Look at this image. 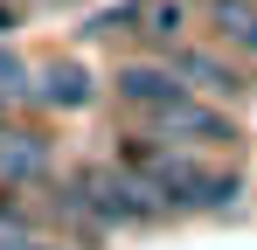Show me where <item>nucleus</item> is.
<instances>
[{
    "mask_svg": "<svg viewBox=\"0 0 257 250\" xmlns=\"http://www.w3.org/2000/svg\"><path fill=\"white\" fill-rule=\"evenodd\" d=\"M84 195H90V208H97V222H153L160 208H167V195L146 181V174H90L84 181Z\"/></svg>",
    "mask_w": 257,
    "mask_h": 250,
    "instance_id": "1",
    "label": "nucleus"
},
{
    "mask_svg": "<svg viewBox=\"0 0 257 250\" xmlns=\"http://www.w3.org/2000/svg\"><path fill=\"white\" fill-rule=\"evenodd\" d=\"M153 118H160V132H167V139H236V132H229V118H222V111H209V104H195L188 90H181L174 104H160Z\"/></svg>",
    "mask_w": 257,
    "mask_h": 250,
    "instance_id": "2",
    "label": "nucleus"
},
{
    "mask_svg": "<svg viewBox=\"0 0 257 250\" xmlns=\"http://www.w3.org/2000/svg\"><path fill=\"white\" fill-rule=\"evenodd\" d=\"M118 97L160 111V104L181 97V70H174V63H167V70H160V63H125V70H118Z\"/></svg>",
    "mask_w": 257,
    "mask_h": 250,
    "instance_id": "3",
    "label": "nucleus"
},
{
    "mask_svg": "<svg viewBox=\"0 0 257 250\" xmlns=\"http://www.w3.org/2000/svg\"><path fill=\"white\" fill-rule=\"evenodd\" d=\"M90 97H97V90H90V70H84V63H49V70H42V104L84 111Z\"/></svg>",
    "mask_w": 257,
    "mask_h": 250,
    "instance_id": "4",
    "label": "nucleus"
},
{
    "mask_svg": "<svg viewBox=\"0 0 257 250\" xmlns=\"http://www.w3.org/2000/svg\"><path fill=\"white\" fill-rule=\"evenodd\" d=\"M42 167H49V146L35 132H0V174L7 181H35Z\"/></svg>",
    "mask_w": 257,
    "mask_h": 250,
    "instance_id": "5",
    "label": "nucleus"
},
{
    "mask_svg": "<svg viewBox=\"0 0 257 250\" xmlns=\"http://www.w3.org/2000/svg\"><path fill=\"white\" fill-rule=\"evenodd\" d=\"M174 70H181L188 83H202V90H215V97H229V90H236V70H222V63L202 56V49H181V56H174Z\"/></svg>",
    "mask_w": 257,
    "mask_h": 250,
    "instance_id": "6",
    "label": "nucleus"
},
{
    "mask_svg": "<svg viewBox=\"0 0 257 250\" xmlns=\"http://www.w3.org/2000/svg\"><path fill=\"white\" fill-rule=\"evenodd\" d=\"M215 21H222V42H236V49L257 56V7L250 0H215Z\"/></svg>",
    "mask_w": 257,
    "mask_h": 250,
    "instance_id": "7",
    "label": "nucleus"
},
{
    "mask_svg": "<svg viewBox=\"0 0 257 250\" xmlns=\"http://www.w3.org/2000/svg\"><path fill=\"white\" fill-rule=\"evenodd\" d=\"M132 21H146V7H139V0H118V7H97V14H90L84 35H125Z\"/></svg>",
    "mask_w": 257,
    "mask_h": 250,
    "instance_id": "8",
    "label": "nucleus"
},
{
    "mask_svg": "<svg viewBox=\"0 0 257 250\" xmlns=\"http://www.w3.org/2000/svg\"><path fill=\"white\" fill-rule=\"evenodd\" d=\"M181 28H188V7H181V0H153V7H146V35L153 42H174Z\"/></svg>",
    "mask_w": 257,
    "mask_h": 250,
    "instance_id": "9",
    "label": "nucleus"
},
{
    "mask_svg": "<svg viewBox=\"0 0 257 250\" xmlns=\"http://www.w3.org/2000/svg\"><path fill=\"white\" fill-rule=\"evenodd\" d=\"M0 90H14V97L28 90V63H21L14 49H0Z\"/></svg>",
    "mask_w": 257,
    "mask_h": 250,
    "instance_id": "10",
    "label": "nucleus"
},
{
    "mask_svg": "<svg viewBox=\"0 0 257 250\" xmlns=\"http://www.w3.org/2000/svg\"><path fill=\"white\" fill-rule=\"evenodd\" d=\"M0 243H21V215L14 208H0Z\"/></svg>",
    "mask_w": 257,
    "mask_h": 250,
    "instance_id": "11",
    "label": "nucleus"
},
{
    "mask_svg": "<svg viewBox=\"0 0 257 250\" xmlns=\"http://www.w3.org/2000/svg\"><path fill=\"white\" fill-rule=\"evenodd\" d=\"M0 28H14V21H7V14H0Z\"/></svg>",
    "mask_w": 257,
    "mask_h": 250,
    "instance_id": "12",
    "label": "nucleus"
},
{
    "mask_svg": "<svg viewBox=\"0 0 257 250\" xmlns=\"http://www.w3.org/2000/svg\"><path fill=\"white\" fill-rule=\"evenodd\" d=\"M0 97H7V90H0Z\"/></svg>",
    "mask_w": 257,
    "mask_h": 250,
    "instance_id": "13",
    "label": "nucleus"
}]
</instances>
